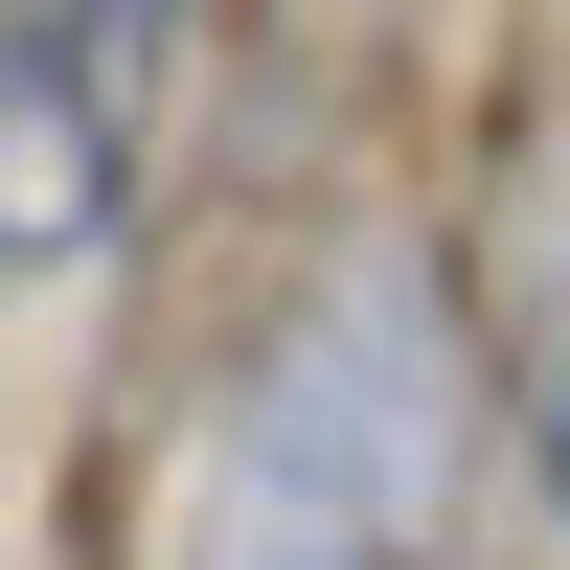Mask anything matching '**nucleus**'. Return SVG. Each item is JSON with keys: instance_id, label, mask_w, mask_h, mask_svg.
I'll return each instance as SVG.
<instances>
[{"instance_id": "nucleus-1", "label": "nucleus", "mask_w": 570, "mask_h": 570, "mask_svg": "<svg viewBox=\"0 0 570 570\" xmlns=\"http://www.w3.org/2000/svg\"><path fill=\"white\" fill-rule=\"evenodd\" d=\"M480 434H525V389H480V297H456L434 228H320L274 274V320L228 343V411H206L228 480L320 502V525H389V548H456Z\"/></svg>"}, {"instance_id": "nucleus-3", "label": "nucleus", "mask_w": 570, "mask_h": 570, "mask_svg": "<svg viewBox=\"0 0 570 570\" xmlns=\"http://www.w3.org/2000/svg\"><path fill=\"white\" fill-rule=\"evenodd\" d=\"M183 570H456V548H389V525H320V502H274V480H183Z\"/></svg>"}, {"instance_id": "nucleus-4", "label": "nucleus", "mask_w": 570, "mask_h": 570, "mask_svg": "<svg viewBox=\"0 0 570 570\" xmlns=\"http://www.w3.org/2000/svg\"><path fill=\"white\" fill-rule=\"evenodd\" d=\"M525 502H548V548H570V343L525 365Z\"/></svg>"}, {"instance_id": "nucleus-2", "label": "nucleus", "mask_w": 570, "mask_h": 570, "mask_svg": "<svg viewBox=\"0 0 570 570\" xmlns=\"http://www.w3.org/2000/svg\"><path fill=\"white\" fill-rule=\"evenodd\" d=\"M183 46H206V0H0V206H23V297H91V274L160 228Z\"/></svg>"}]
</instances>
